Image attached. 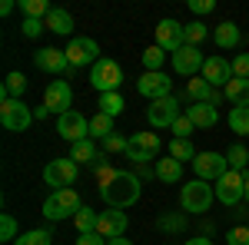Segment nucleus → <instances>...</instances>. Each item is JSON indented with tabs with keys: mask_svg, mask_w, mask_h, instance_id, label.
I'll return each mask as SVG.
<instances>
[{
	"mask_svg": "<svg viewBox=\"0 0 249 245\" xmlns=\"http://www.w3.org/2000/svg\"><path fill=\"white\" fill-rule=\"evenodd\" d=\"M107 245H133V242H130L126 235H120V239H110V242H107Z\"/></svg>",
	"mask_w": 249,
	"mask_h": 245,
	"instance_id": "nucleus-47",
	"label": "nucleus"
},
{
	"mask_svg": "<svg viewBox=\"0 0 249 245\" xmlns=\"http://www.w3.org/2000/svg\"><path fill=\"white\" fill-rule=\"evenodd\" d=\"M20 10H23V17H37V20H43L50 14L47 0H20Z\"/></svg>",
	"mask_w": 249,
	"mask_h": 245,
	"instance_id": "nucleus-35",
	"label": "nucleus"
},
{
	"mask_svg": "<svg viewBox=\"0 0 249 245\" xmlns=\"http://www.w3.org/2000/svg\"><path fill=\"white\" fill-rule=\"evenodd\" d=\"M96 222H100V212H93L90 206H83L73 215V226H77V232L83 235V232H96Z\"/></svg>",
	"mask_w": 249,
	"mask_h": 245,
	"instance_id": "nucleus-28",
	"label": "nucleus"
},
{
	"mask_svg": "<svg viewBox=\"0 0 249 245\" xmlns=\"http://www.w3.org/2000/svg\"><path fill=\"white\" fill-rule=\"evenodd\" d=\"M230 130L239 136H249V106H232L230 110Z\"/></svg>",
	"mask_w": 249,
	"mask_h": 245,
	"instance_id": "nucleus-29",
	"label": "nucleus"
},
{
	"mask_svg": "<svg viewBox=\"0 0 249 245\" xmlns=\"http://www.w3.org/2000/svg\"><path fill=\"white\" fill-rule=\"evenodd\" d=\"M27 93V76L14 70V73H7L3 80V90H0V99H20V96Z\"/></svg>",
	"mask_w": 249,
	"mask_h": 245,
	"instance_id": "nucleus-25",
	"label": "nucleus"
},
{
	"mask_svg": "<svg viewBox=\"0 0 249 245\" xmlns=\"http://www.w3.org/2000/svg\"><path fill=\"white\" fill-rule=\"evenodd\" d=\"M136 93L146 96L150 103H153V99H163V96H173V80L163 73V70H156V73L146 70V73L136 80Z\"/></svg>",
	"mask_w": 249,
	"mask_h": 245,
	"instance_id": "nucleus-14",
	"label": "nucleus"
},
{
	"mask_svg": "<svg viewBox=\"0 0 249 245\" xmlns=\"http://www.w3.org/2000/svg\"><path fill=\"white\" fill-rule=\"evenodd\" d=\"M190 10L193 14H213L216 10V0H190Z\"/></svg>",
	"mask_w": 249,
	"mask_h": 245,
	"instance_id": "nucleus-45",
	"label": "nucleus"
},
{
	"mask_svg": "<svg viewBox=\"0 0 249 245\" xmlns=\"http://www.w3.org/2000/svg\"><path fill=\"white\" fill-rule=\"evenodd\" d=\"M213 189H216V199H219L223 206H236V202H243V196H246V172L230 169Z\"/></svg>",
	"mask_w": 249,
	"mask_h": 245,
	"instance_id": "nucleus-12",
	"label": "nucleus"
},
{
	"mask_svg": "<svg viewBox=\"0 0 249 245\" xmlns=\"http://www.w3.org/2000/svg\"><path fill=\"white\" fill-rule=\"evenodd\" d=\"M170 130L176 132V139H190V132L196 130V126H193V123H190V116L183 113V116H179V119H176V123H173V126H170Z\"/></svg>",
	"mask_w": 249,
	"mask_h": 245,
	"instance_id": "nucleus-39",
	"label": "nucleus"
},
{
	"mask_svg": "<svg viewBox=\"0 0 249 245\" xmlns=\"http://www.w3.org/2000/svg\"><path fill=\"white\" fill-rule=\"evenodd\" d=\"M110 239H103L100 232H83V235H77V245H107Z\"/></svg>",
	"mask_w": 249,
	"mask_h": 245,
	"instance_id": "nucleus-44",
	"label": "nucleus"
},
{
	"mask_svg": "<svg viewBox=\"0 0 249 245\" xmlns=\"http://www.w3.org/2000/svg\"><path fill=\"white\" fill-rule=\"evenodd\" d=\"M232 76H239V80H249V53H239V57H232Z\"/></svg>",
	"mask_w": 249,
	"mask_h": 245,
	"instance_id": "nucleus-40",
	"label": "nucleus"
},
{
	"mask_svg": "<svg viewBox=\"0 0 249 245\" xmlns=\"http://www.w3.org/2000/svg\"><path fill=\"white\" fill-rule=\"evenodd\" d=\"M43 27H47L43 20H37V17H23V37H27V40H37L40 33H43Z\"/></svg>",
	"mask_w": 249,
	"mask_h": 245,
	"instance_id": "nucleus-38",
	"label": "nucleus"
},
{
	"mask_svg": "<svg viewBox=\"0 0 249 245\" xmlns=\"http://www.w3.org/2000/svg\"><path fill=\"white\" fill-rule=\"evenodd\" d=\"M160 149H163V143H160L156 132H133V136L126 139V159L136 163V166L153 163L156 156H160Z\"/></svg>",
	"mask_w": 249,
	"mask_h": 245,
	"instance_id": "nucleus-4",
	"label": "nucleus"
},
{
	"mask_svg": "<svg viewBox=\"0 0 249 245\" xmlns=\"http://www.w3.org/2000/svg\"><path fill=\"white\" fill-rule=\"evenodd\" d=\"M230 245H249V226H232V232L226 235Z\"/></svg>",
	"mask_w": 249,
	"mask_h": 245,
	"instance_id": "nucleus-41",
	"label": "nucleus"
},
{
	"mask_svg": "<svg viewBox=\"0 0 249 245\" xmlns=\"http://www.w3.org/2000/svg\"><path fill=\"white\" fill-rule=\"evenodd\" d=\"M126 226H130V219H126L123 209H107V212H100L96 232L103 239H120V235H126Z\"/></svg>",
	"mask_w": 249,
	"mask_h": 245,
	"instance_id": "nucleus-19",
	"label": "nucleus"
},
{
	"mask_svg": "<svg viewBox=\"0 0 249 245\" xmlns=\"http://www.w3.org/2000/svg\"><path fill=\"white\" fill-rule=\"evenodd\" d=\"M67 60L77 70V66H90V63H96V60H103V57H100V47H96L93 37H70V43H67Z\"/></svg>",
	"mask_w": 249,
	"mask_h": 245,
	"instance_id": "nucleus-13",
	"label": "nucleus"
},
{
	"mask_svg": "<svg viewBox=\"0 0 249 245\" xmlns=\"http://www.w3.org/2000/svg\"><path fill=\"white\" fill-rule=\"evenodd\" d=\"M107 136H113V116L96 113L90 119V139H107Z\"/></svg>",
	"mask_w": 249,
	"mask_h": 245,
	"instance_id": "nucleus-27",
	"label": "nucleus"
},
{
	"mask_svg": "<svg viewBox=\"0 0 249 245\" xmlns=\"http://www.w3.org/2000/svg\"><path fill=\"white\" fill-rule=\"evenodd\" d=\"M203 63H206V60H203V53H199V47H190V43H186L183 50L173 53V70H176L179 76H190V80L196 73H203Z\"/></svg>",
	"mask_w": 249,
	"mask_h": 245,
	"instance_id": "nucleus-18",
	"label": "nucleus"
},
{
	"mask_svg": "<svg viewBox=\"0 0 249 245\" xmlns=\"http://www.w3.org/2000/svg\"><path fill=\"white\" fill-rule=\"evenodd\" d=\"M213 40H216V47H223V50H232V47H239V43H243V33H239V27H236L232 20H223V23L216 27Z\"/></svg>",
	"mask_w": 249,
	"mask_h": 245,
	"instance_id": "nucleus-24",
	"label": "nucleus"
},
{
	"mask_svg": "<svg viewBox=\"0 0 249 245\" xmlns=\"http://www.w3.org/2000/svg\"><path fill=\"white\" fill-rule=\"evenodd\" d=\"M47 23V30H53L60 37H70L73 33V17H70V10H63V7H50V14L43 17Z\"/></svg>",
	"mask_w": 249,
	"mask_h": 245,
	"instance_id": "nucleus-22",
	"label": "nucleus"
},
{
	"mask_svg": "<svg viewBox=\"0 0 249 245\" xmlns=\"http://www.w3.org/2000/svg\"><path fill=\"white\" fill-rule=\"evenodd\" d=\"M153 176L160 179V182H170V186H176V182L183 179V163H179V159H173V156H166V159H156Z\"/></svg>",
	"mask_w": 249,
	"mask_h": 245,
	"instance_id": "nucleus-23",
	"label": "nucleus"
},
{
	"mask_svg": "<svg viewBox=\"0 0 249 245\" xmlns=\"http://www.w3.org/2000/svg\"><path fill=\"white\" fill-rule=\"evenodd\" d=\"M203 40H206V23H199V20L186 23V43H190V47H199Z\"/></svg>",
	"mask_w": 249,
	"mask_h": 245,
	"instance_id": "nucleus-37",
	"label": "nucleus"
},
{
	"mask_svg": "<svg viewBox=\"0 0 249 245\" xmlns=\"http://www.w3.org/2000/svg\"><path fill=\"white\" fill-rule=\"evenodd\" d=\"M0 123L10 132H23L34 123V113H30V106L23 99H0Z\"/></svg>",
	"mask_w": 249,
	"mask_h": 245,
	"instance_id": "nucleus-7",
	"label": "nucleus"
},
{
	"mask_svg": "<svg viewBox=\"0 0 249 245\" xmlns=\"http://www.w3.org/2000/svg\"><path fill=\"white\" fill-rule=\"evenodd\" d=\"M103 149L107 152H126V139H123V136H107V139H103Z\"/></svg>",
	"mask_w": 249,
	"mask_h": 245,
	"instance_id": "nucleus-42",
	"label": "nucleus"
},
{
	"mask_svg": "<svg viewBox=\"0 0 249 245\" xmlns=\"http://www.w3.org/2000/svg\"><path fill=\"white\" fill-rule=\"evenodd\" d=\"M14 7H17L14 0H3V3H0V14H3V17H10V14H14Z\"/></svg>",
	"mask_w": 249,
	"mask_h": 245,
	"instance_id": "nucleus-46",
	"label": "nucleus"
},
{
	"mask_svg": "<svg viewBox=\"0 0 249 245\" xmlns=\"http://www.w3.org/2000/svg\"><path fill=\"white\" fill-rule=\"evenodd\" d=\"M14 245H53V235H50L47 229H30V232L17 235Z\"/></svg>",
	"mask_w": 249,
	"mask_h": 245,
	"instance_id": "nucleus-33",
	"label": "nucleus"
},
{
	"mask_svg": "<svg viewBox=\"0 0 249 245\" xmlns=\"http://www.w3.org/2000/svg\"><path fill=\"white\" fill-rule=\"evenodd\" d=\"M179 96H163V99H153L150 110H146V119L153 123V130H166L179 119Z\"/></svg>",
	"mask_w": 249,
	"mask_h": 245,
	"instance_id": "nucleus-11",
	"label": "nucleus"
},
{
	"mask_svg": "<svg viewBox=\"0 0 249 245\" xmlns=\"http://www.w3.org/2000/svg\"><path fill=\"white\" fill-rule=\"evenodd\" d=\"M126 110V99L120 93H103L100 96V113H107V116H120Z\"/></svg>",
	"mask_w": 249,
	"mask_h": 245,
	"instance_id": "nucleus-31",
	"label": "nucleus"
},
{
	"mask_svg": "<svg viewBox=\"0 0 249 245\" xmlns=\"http://www.w3.org/2000/svg\"><path fill=\"white\" fill-rule=\"evenodd\" d=\"M186 245H213V242H210V239H190Z\"/></svg>",
	"mask_w": 249,
	"mask_h": 245,
	"instance_id": "nucleus-48",
	"label": "nucleus"
},
{
	"mask_svg": "<svg viewBox=\"0 0 249 245\" xmlns=\"http://www.w3.org/2000/svg\"><path fill=\"white\" fill-rule=\"evenodd\" d=\"M0 239H3V242H17V219H14V215H10V212H3V215H0Z\"/></svg>",
	"mask_w": 249,
	"mask_h": 245,
	"instance_id": "nucleus-36",
	"label": "nucleus"
},
{
	"mask_svg": "<svg viewBox=\"0 0 249 245\" xmlns=\"http://www.w3.org/2000/svg\"><path fill=\"white\" fill-rule=\"evenodd\" d=\"M193 169H196V179H203V182H210V179H223L226 172H230V163H226V156L223 152H199L196 159H193Z\"/></svg>",
	"mask_w": 249,
	"mask_h": 245,
	"instance_id": "nucleus-9",
	"label": "nucleus"
},
{
	"mask_svg": "<svg viewBox=\"0 0 249 245\" xmlns=\"http://www.w3.org/2000/svg\"><path fill=\"white\" fill-rule=\"evenodd\" d=\"M34 63H37V70L43 73H73V66H70V60H67V50H57V47H43L34 53Z\"/></svg>",
	"mask_w": 249,
	"mask_h": 245,
	"instance_id": "nucleus-16",
	"label": "nucleus"
},
{
	"mask_svg": "<svg viewBox=\"0 0 249 245\" xmlns=\"http://www.w3.org/2000/svg\"><path fill=\"white\" fill-rule=\"evenodd\" d=\"M199 76L210 83L213 90H219V86L226 90V83L232 80V63H230L226 57H206V63H203V73H199Z\"/></svg>",
	"mask_w": 249,
	"mask_h": 245,
	"instance_id": "nucleus-17",
	"label": "nucleus"
},
{
	"mask_svg": "<svg viewBox=\"0 0 249 245\" xmlns=\"http://www.w3.org/2000/svg\"><path fill=\"white\" fill-rule=\"evenodd\" d=\"M57 132L73 146V143H80V139H90V119L83 113H77V110H70V113L57 116Z\"/></svg>",
	"mask_w": 249,
	"mask_h": 245,
	"instance_id": "nucleus-15",
	"label": "nucleus"
},
{
	"mask_svg": "<svg viewBox=\"0 0 249 245\" xmlns=\"http://www.w3.org/2000/svg\"><path fill=\"white\" fill-rule=\"evenodd\" d=\"M186 116H190V123L196 130H213L219 123V110L210 106V103H193V106H186Z\"/></svg>",
	"mask_w": 249,
	"mask_h": 245,
	"instance_id": "nucleus-20",
	"label": "nucleus"
},
{
	"mask_svg": "<svg viewBox=\"0 0 249 245\" xmlns=\"http://www.w3.org/2000/svg\"><path fill=\"white\" fill-rule=\"evenodd\" d=\"M83 202H80V192L77 189H53L47 199H43V215L50 222H63V219H73Z\"/></svg>",
	"mask_w": 249,
	"mask_h": 245,
	"instance_id": "nucleus-2",
	"label": "nucleus"
},
{
	"mask_svg": "<svg viewBox=\"0 0 249 245\" xmlns=\"http://www.w3.org/2000/svg\"><path fill=\"white\" fill-rule=\"evenodd\" d=\"M156 47H163L166 53L183 50L186 47V23H179V20H173V17H163L156 23Z\"/></svg>",
	"mask_w": 249,
	"mask_h": 245,
	"instance_id": "nucleus-8",
	"label": "nucleus"
},
{
	"mask_svg": "<svg viewBox=\"0 0 249 245\" xmlns=\"http://www.w3.org/2000/svg\"><path fill=\"white\" fill-rule=\"evenodd\" d=\"M213 199H216V189L206 186L203 179H193V182H183V189H179V206H183V212H210Z\"/></svg>",
	"mask_w": 249,
	"mask_h": 245,
	"instance_id": "nucleus-3",
	"label": "nucleus"
},
{
	"mask_svg": "<svg viewBox=\"0 0 249 245\" xmlns=\"http://www.w3.org/2000/svg\"><path fill=\"white\" fill-rule=\"evenodd\" d=\"M70 106H73V90H70V83L67 80H53L47 90H43V110L47 113H70Z\"/></svg>",
	"mask_w": 249,
	"mask_h": 245,
	"instance_id": "nucleus-10",
	"label": "nucleus"
},
{
	"mask_svg": "<svg viewBox=\"0 0 249 245\" xmlns=\"http://www.w3.org/2000/svg\"><path fill=\"white\" fill-rule=\"evenodd\" d=\"M163 60H166V50H163V47H146V53H143V66H146V70H150V73H156V70H160V66H163Z\"/></svg>",
	"mask_w": 249,
	"mask_h": 245,
	"instance_id": "nucleus-34",
	"label": "nucleus"
},
{
	"mask_svg": "<svg viewBox=\"0 0 249 245\" xmlns=\"http://www.w3.org/2000/svg\"><path fill=\"white\" fill-rule=\"evenodd\" d=\"M243 199H246V202H249V176H246V196H243Z\"/></svg>",
	"mask_w": 249,
	"mask_h": 245,
	"instance_id": "nucleus-49",
	"label": "nucleus"
},
{
	"mask_svg": "<svg viewBox=\"0 0 249 245\" xmlns=\"http://www.w3.org/2000/svg\"><path fill=\"white\" fill-rule=\"evenodd\" d=\"M183 226H186L183 215H166V219H160V229H166V232H179Z\"/></svg>",
	"mask_w": 249,
	"mask_h": 245,
	"instance_id": "nucleus-43",
	"label": "nucleus"
},
{
	"mask_svg": "<svg viewBox=\"0 0 249 245\" xmlns=\"http://www.w3.org/2000/svg\"><path fill=\"white\" fill-rule=\"evenodd\" d=\"M226 99H230L232 106H249V80H239V76H232L230 83H226Z\"/></svg>",
	"mask_w": 249,
	"mask_h": 245,
	"instance_id": "nucleus-26",
	"label": "nucleus"
},
{
	"mask_svg": "<svg viewBox=\"0 0 249 245\" xmlns=\"http://www.w3.org/2000/svg\"><path fill=\"white\" fill-rule=\"evenodd\" d=\"M170 156L173 159H179V163H186V159H196V156H199V152L193 149V143L190 139H176V136H173V143H170Z\"/></svg>",
	"mask_w": 249,
	"mask_h": 245,
	"instance_id": "nucleus-32",
	"label": "nucleus"
},
{
	"mask_svg": "<svg viewBox=\"0 0 249 245\" xmlns=\"http://www.w3.org/2000/svg\"><path fill=\"white\" fill-rule=\"evenodd\" d=\"M77 176H80V166L67 156V159H50L47 169H43V182L53 189H73L77 186Z\"/></svg>",
	"mask_w": 249,
	"mask_h": 245,
	"instance_id": "nucleus-6",
	"label": "nucleus"
},
{
	"mask_svg": "<svg viewBox=\"0 0 249 245\" xmlns=\"http://www.w3.org/2000/svg\"><path fill=\"white\" fill-rule=\"evenodd\" d=\"M100 199L110 209H130L136 199H140V176L120 169L113 179H107V182L100 186Z\"/></svg>",
	"mask_w": 249,
	"mask_h": 245,
	"instance_id": "nucleus-1",
	"label": "nucleus"
},
{
	"mask_svg": "<svg viewBox=\"0 0 249 245\" xmlns=\"http://www.w3.org/2000/svg\"><path fill=\"white\" fill-rule=\"evenodd\" d=\"M226 163H230V169L243 172V169L249 166V149L243 146V143H232V146H230V152H226Z\"/></svg>",
	"mask_w": 249,
	"mask_h": 245,
	"instance_id": "nucleus-30",
	"label": "nucleus"
},
{
	"mask_svg": "<svg viewBox=\"0 0 249 245\" xmlns=\"http://www.w3.org/2000/svg\"><path fill=\"white\" fill-rule=\"evenodd\" d=\"M90 83H93V90L100 96H103V93H116L120 83H123V70H120V63L110 60V57L96 60L93 70H90Z\"/></svg>",
	"mask_w": 249,
	"mask_h": 245,
	"instance_id": "nucleus-5",
	"label": "nucleus"
},
{
	"mask_svg": "<svg viewBox=\"0 0 249 245\" xmlns=\"http://www.w3.org/2000/svg\"><path fill=\"white\" fill-rule=\"evenodd\" d=\"M70 159L77 163V166H96V163H103V156H100V146H96L93 139H80L70 146Z\"/></svg>",
	"mask_w": 249,
	"mask_h": 245,
	"instance_id": "nucleus-21",
	"label": "nucleus"
}]
</instances>
